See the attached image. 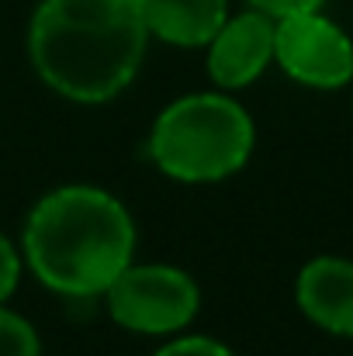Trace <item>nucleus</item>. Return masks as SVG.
<instances>
[{"label":"nucleus","instance_id":"nucleus-1","mask_svg":"<svg viewBox=\"0 0 353 356\" xmlns=\"http://www.w3.org/2000/svg\"><path fill=\"white\" fill-rule=\"evenodd\" d=\"M149 31L135 0H38L28 59L38 80L73 104H108L139 76Z\"/></svg>","mask_w":353,"mask_h":356},{"label":"nucleus","instance_id":"nucleus-2","mask_svg":"<svg viewBox=\"0 0 353 356\" xmlns=\"http://www.w3.org/2000/svg\"><path fill=\"white\" fill-rule=\"evenodd\" d=\"M132 256L135 222L104 187L66 184L28 211L21 259L52 294L101 298Z\"/></svg>","mask_w":353,"mask_h":356},{"label":"nucleus","instance_id":"nucleus-3","mask_svg":"<svg viewBox=\"0 0 353 356\" xmlns=\"http://www.w3.org/2000/svg\"><path fill=\"white\" fill-rule=\"evenodd\" d=\"M253 142V118L229 94H184L152 121L149 159L170 180L219 184L249 163Z\"/></svg>","mask_w":353,"mask_h":356},{"label":"nucleus","instance_id":"nucleus-4","mask_svg":"<svg viewBox=\"0 0 353 356\" xmlns=\"http://www.w3.org/2000/svg\"><path fill=\"white\" fill-rule=\"evenodd\" d=\"M111 322L139 336H173L184 332L198 308L201 291L191 273L170 263H128L108 291L101 294Z\"/></svg>","mask_w":353,"mask_h":356},{"label":"nucleus","instance_id":"nucleus-5","mask_svg":"<svg viewBox=\"0 0 353 356\" xmlns=\"http://www.w3.org/2000/svg\"><path fill=\"white\" fill-rule=\"evenodd\" d=\"M274 63L295 83L315 90H336L353 80V42L336 21L322 17V10L277 17Z\"/></svg>","mask_w":353,"mask_h":356},{"label":"nucleus","instance_id":"nucleus-6","mask_svg":"<svg viewBox=\"0 0 353 356\" xmlns=\"http://www.w3.org/2000/svg\"><path fill=\"white\" fill-rule=\"evenodd\" d=\"M208 76L219 90H242L256 83L274 63V17L263 10L229 14L208 38Z\"/></svg>","mask_w":353,"mask_h":356},{"label":"nucleus","instance_id":"nucleus-7","mask_svg":"<svg viewBox=\"0 0 353 356\" xmlns=\"http://www.w3.org/2000/svg\"><path fill=\"white\" fill-rule=\"evenodd\" d=\"M295 298L312 325L353 339V259L343 256L308 259L295 280Z\"/></svg>","mask_w":353,"mask_h":356},{"label":"nucleus","instance_id":"nucleus-8","mask_svg":"<svg viewBox=\"0 0 353 356\" xmlns=\"http://www.w3.org/2000/svg\"><path fill=\"white\" fill-rule=\"evenodd\" d=\"M149 38L173 49H205L229 17V0H135Z\"/></svg>","mask_w":353,"mask_h":356},{"label":"nucleus","instance_id":"nucleus-9","mask_svg":"<svg viewBox=\"0 0 353 356\" xmlns=\"http://www.w3.org/2000/svg\"><path fill=\"white\" fill-rule=\"evenodd\" d=\"M0 356H42L38 329L0 301Z\"/></svg>","mask_w":353,"mask_h":356},{"label":"nucleus","instance_id":"nucleus-10","mask_svg":"<svg viewBox=\"0 0 353 356\" xmlns=\"http://www.w3.org/2000/svg\"><path fill=\"white\" fill-rule=\"evenodd\" d=\"M152 356H233V350L212 336H180V339L166 343L163 350H156Z\"/></svg>","mask_w":353,"mask_h":356},{"label":"nucleus","instance_id":"nucleus-11","mask_svg":"<svg viewBox=\"0 0 353 356\" xmlns=\"http://www.w3.org/2000/svg\"><path fill=\"white\" fill-rule=\"evenodd\" d=\"M21 270H24L21 249L0 232V301H7V298L17 291V284H21Z\"/></svg>","mask_w":353,"mask_h":356},{"label":"nucleus","instance_id":"nucleus-12","mask_svg":"<svg viewBox=\"0 0 353 356\" xmlns=\"http://www.w3.org/2000/svg\"><path fill=\"white\" fill-rule=\"evenodd\" d=\"M326 0H249L253 10H263L267 17H291V14H308V10H322Z\"/></svg>","mask_w":353,"mask_h":356}]
</instances>
